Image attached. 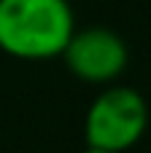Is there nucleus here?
Instances as JSON below:
<instances>
[{
  "mask_svg": "<svg viewBox=\"0 0 151 153\" xmlns=\"http://www.w3.org/2000/svg\"><path fill=\"white\" fill-rule=\"evenodd\" d=\"M73 32L68 0H0V51L8 56H62Z\"/></svg>",
  "mask_w": 151,
  "mask_h": 153,
  "instance_id": "1",
  "label": "nucleus"
},
{
  "mask_svg": "<svg viewBox=\"0 0 151 153\" xmlns=\"http://www.w3.org/2000/svg\"><path fill=\"white\" fill-rule=\"evenodd\" d=\"M149 126V105L130 86H111L95 97L86 110L84 137L89 148L130 151Z\"/></svg>",
  "mask_w": 151,
  "mask_h": 153,
  "instance_id": "2",
  "label": "nucleus"
},
{
  "mask_svg": "<svg viewBox=\"0 0 151 153\" xmlns=\"http://www.w3.org/2000/svg\"><path fill=\"white\" fill-rule=\"evenodd\" d=\"M62 56L76 78L86 83H111L124 73L130 51L122 35H116L113 30L92 27L84 32H73Z\"/></svg>",
  "mask_w": 151,
  "mask_h": 153,
  "instance_id": "3",
  "label": "nucleus"
},
{
  "mask_svg": "<svg viewBox=\"0 0 151 153\" xmlns=\"http://www.w3.org/2000/svg\"><path fill=\"white\" fill-rule=\"evenodd\" d=\"M86 153H124V151H103V148H89Z\"/></svg>",
  "mask_w": 151,
  "mask_h": 153,
  "instance_id": "4",
  "label": "nucleus"
}]
</instances>
